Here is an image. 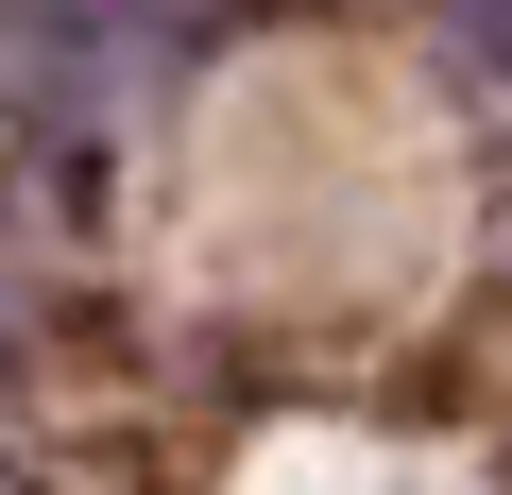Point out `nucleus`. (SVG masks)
<instances>
[{
  "label": "nucleus",
  "instance_id": "f257e3e1",
  "mask_svg": "<svg viewBox=\"0 0 512 495\" xmlns=\"http://www.w3.org/2000/svg\"><path fill=\"white\" fill-rule=\"evenodd\" d=\"M478 35H495V52H512V0H478Z\"/></svg>",
  "mask_w": 512,
  "mask_h": 495
}]
</instances>
